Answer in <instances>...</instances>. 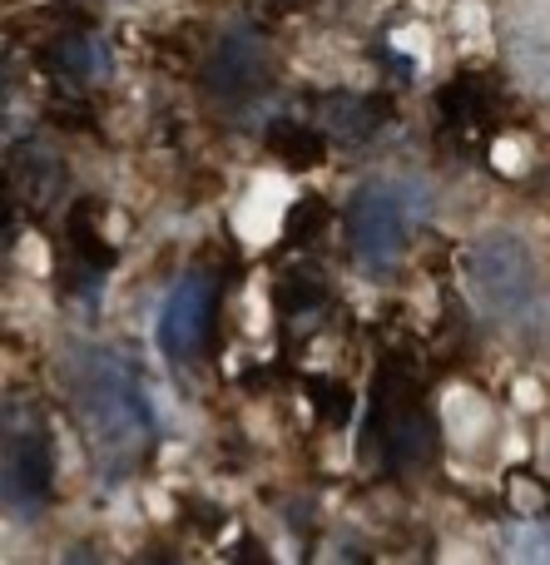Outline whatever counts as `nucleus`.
Listing matches in <instances>:
<instances>
[{"mask_svg":"<svg viewBox=\"0 0 550 565\" xmlns=\"http://www.w3.org/2000/svg\"><path fill=\"white\" fill-rule=\"evenodd\" d=\"M65 377L99 457L105 461L134 457L144 447V437L154 431V402H149L144 372L125 367L119 352L109 348H79V358H65Z\"/></svg>","mask_w":550,"mask_h":565,"instance_id":"obj_1","label":"nucleus"},{"mask_svg":"<svg viewBox=\"0 0 550 565\" xmlns=\"http://www.w3.org/2000/svg\"><path fill=\"white\" fill-rule=\"evenodd\" d=\"M427 209H432V199L417 184H407V179H373V184H363L353 194V204H347V244H353L357 264L373 268V274L392 268L407 254Z\"/></svg>","mask_w":550,"mask_h":565,"instance_id":"obj_2","label":"nucleus"},{"mask_svg":"<svg viewBox=\"0 0 550 565\" xmlns=\"http://www.w3.org/2000/svg\"><path fill=\"white\" fill-rule=\"evenodd\" d=\"M462 288L486 318H521L536 302V258L516 234H486L462 254Z\"/></svg>","mask_w":550,"mask_h":565,"instance_id":"obj_3","label":"nucleus"},{"mask_svg":"<svg viewBox=\"0 0 550 565\" xmlns=\"http://www.w3.org/2000/svg\"><path fill=\"white\" fill-rule=\"evenodd\" d=\"M50 497V437L35 407L10 402L6 412V501L20 521H30Z\"/></svg>","mask_w":550,"mask_h":565,"instance_id":"obj_4","label":"nucleus"},{"mask_svg":"<svg viewBox=\"0 0 550 565\" xmlns=\"http://www.w3.org/2000/svg\"><path fill=\"white\" fill-rule=\"evenodd\" d=\"M208 318H214V282L204 274H188L169 288L164 308H159V348L169 362L198 358L208 338Z\"/></svg>","mask_w":550,"mask_h":565,"instance_id":"obj_5","label":"nucleus"},{"mask_svg":"<svg viewBox=\"0 0 550 565\" xmlns=\"http://www.w3.org/2000/svg\"><path fill=\"white\" fill-rule=\"evenodd\" d=\"M502 546L511 551V561H550V526L521 521V526L502 531Z\"/></svg>","mask_w":550,"mask_h":565,"instance_id":"obj_6","label":"nucleus"}]
</instances>
